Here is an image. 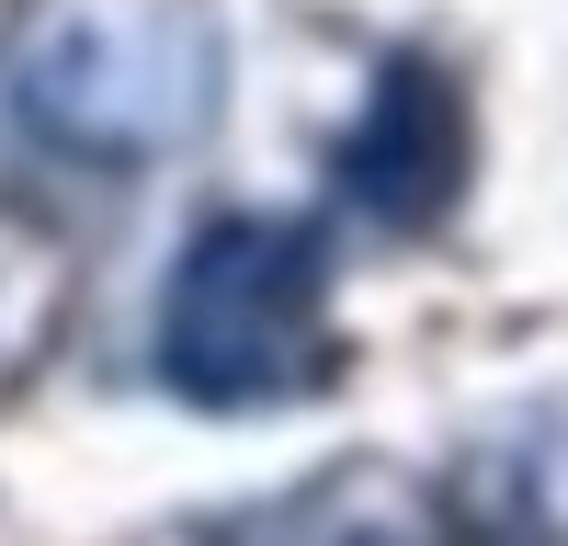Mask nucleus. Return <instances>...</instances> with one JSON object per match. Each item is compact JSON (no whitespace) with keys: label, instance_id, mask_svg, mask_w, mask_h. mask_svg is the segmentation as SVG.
Segmentation results:
<instances>
[{"label":"nucleus","instance_id":"f257e3e1","mask_svg":"<svg viewBox=\"0 0 568 546\" xmlns=\"http://www.w3.org/2000/svg\"><path fill=\"white\" fill-rule=\"evenodd\" d=\"M227 12L216 0H12L0 114L58 171H182L227 125Z\"/></svg>","mask_w":568,"mask_h":546},{"label":"nucleus","instance_id":"39448f33","mask_svg":"<svg viewBox=\"0 0 568 546\" xmlns=\"http://www.w3.org/2000/svg\"><path fill=\"white\" fill-rule=\"evenodd\" d=\"M80 318V240L34 194H0V410L58 364Z\"/></svg>","mask_w":568,"mask_h":546},{"label":"nucleus","instance_id":"f03ea898","mask_svg":"<svg viewBox=\"0 0 568 546\" xmlns=\"http://www.w3.org/2000/svg\"><path fill=\"white\" fill-rule=\"evenodd\" d=\"M342 262H329L318 216L284 205H216L194 216V240L171 251L160 307H149V376L182 410H296L342 387Z\"/></svg>","mask_w":568,"mask_h":546},{"label":"nucleus","instance_id":"20e7f679","mask_svg":"<svg viewBox=\"0 0 568 546\" xmlns=\"http://www.w3.org/2000/svg\"><path fill=\"white\" fill-rule=\"evenodd\" d=\"M194 546H444V478L409 455H329L262 501H227Z\"/></svg>","mask_w":568,"mask_h":546},{"label":"nucleus","instance_id":"7ed1b4c3","mask_svg":"<svg viewBox=\"0 0 568 546\" xmlns=\"http://www.w3.org/2000/svg\"><path fill=\"white\" fill-rule=\"evenodd\" d=\"M329 194H342V216L387 228V240H420V228L455 216V194H466V91H455L444 58L398 46L375 69V91L353 103L342 149H329Z\"/></svg>","mask_w":568,"mask_h":546},{"label":"nucleus","instance_id":"423d86ee","mask_svg":"<svg viewBox=\"0 0 568 546\" xmlns=\"http://www.w3.org/2000/svg\"><path fill=\"white\" fill-rule=\"evenodd\" d=\"M444 546H568V524L546 513L535 478H478L444 489Z\"/></svg>","mask_w":568,"mask_h":546}]
</instances>
